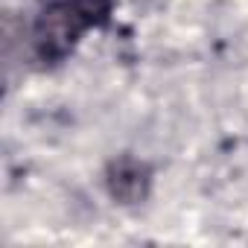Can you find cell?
<instances>
[{"label": "cell", "mask_w": 248, "mask_h": 248, "mask_svg": "<svg viewBox=\"0 0 248 248\" xmlns=\"http://www.w3.org/2000/svg\"><path fill=\"white\" fill-rule=\"evenodd\" d=\"M114 0H50L32 21V56L41 67L62 64L85 32L108 27Z\"/></svg>", "instance_id": "cell-1"}, {"label": "cell", "mask_w": 248, "mask_h": 248, "mask_svg": "<svg viewBox=\"0 0 248 248\" xmlns=\"http://www.w3.org/2000/svg\"><path fill=\"white\" fill-rule=\"evenodd\" d=\"M105 190L117 204H140L152 193V167L138 155H117L105 167Z\"/></svg>", "instance_id": "cell-2"}]
</instances>
